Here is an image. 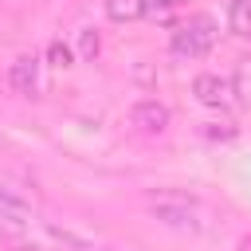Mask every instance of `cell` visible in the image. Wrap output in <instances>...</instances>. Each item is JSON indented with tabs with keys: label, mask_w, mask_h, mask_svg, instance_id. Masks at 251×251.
I'll use <instances>...</instances> for the list:
<instances>
[{
	"label": "cell",
	"mask_w": 251,
	"mask_h": 251,
	"mask_svg": "<svg viewBox=\"0 0 251 251\" xmlns=\"http://www.w3.org/2000/svg\"><path fill=\"white\" fill-rule=\"evenodd\" d=\"M227 27L235 35H251V0H227Z\"/></svg>",
	"instance_id": "obj_8"
},
{
	"label": "cell",
	"mask_w": 251,
	"mask_h": 251,
	"mask_svg": "<svg viewBox=\"0 0 251 251\" xmlns=\"http://www.w3.org/2000/svg\"><path fill=\"white\" fill-rule=\"evenodd\" d=\"M82 55H86V59L98 55V35H94V31H82Z\"/></svg>",
	"instance_id": "obj_10"
},
{
	"label": "cell",
	"mask_w": 251,
	"mask_h": 251,
	"mask_svg": "<svg viewBox=\"0 0 251 251\" xmlns=\"http://www.w3.org/2000/svg\"><path fill=\"white\" fill-rule=\"evenodd\" d=\"M216 43V24L208 20V16H192L188 24H180L176 31H173V55L176 59H200V55H208V47Z\"/></svg>",
	"instance_id": "obj_2"
},
{
	"label": "cell",
	"mask_w": 251,
	"mask_h": 251,
	"mask_svg": "<svg viewBox=\"0 0 251 251\" xmlns=\"http://www.w3.org/2000/svg\"><path fill=\"white\" fill-rule=\"evenodd\" d=\"M161 8H173V4H184V0H157Z\"/></svg>",
	"instance_id": "obj_11"
},
{
	"label": "cell",
	"mask_w": 251,
	"mask_h": 251,
	"mask_svg": "<svg viewBox=\"0 0 251 251\" xmlns=\"http://www.w3.org/2000/svg\"><path fill=\"white\" fill-rule=\"evenodd\" d=\"M12 86L20 90V94H35L39 90V59L35 55H20L16 63H12Z\"/></svg>",
	"instance_id": "obj_6"
},
{
	"label": "cell",
	"mask_w": 251,
	"mask_h": 251,
	"mask_svg": "<svg viewBox=\"0 0 251 251\" xmlns=\"http://www.w3.org/2000/svg\"><path fill=\"white\" fill-rule=\"evenodd\" d=\"M129 122H133L137 129H145V133H161V129L169 126V106L157 102V98H141V102L129 110Z\"/></svg>",
	"instance_id": "obj_5"
},
{
	"label": "cell",
	"mask_w": 251,
	"mask_h": 251,
	"mask_svg": "<svg viewBox=\"0 0 251 251\" xmlns=\"http://www.w3.org/2000/svg\"><path fill=\"white\" fill-rule=\"evenodd\" d=\"M0 220H8V224H27L31 220V200L8 176H0Z\"/></svg>",
	"instance_id": "obj_3"
},
{
	"label": "cell",
	"mask_w": 251,
	"mask_h": 251,
	"mask_svg": "<svg viewBox=\"0 0 251 251\" xmlns=\"http://www.w3.org/2000/svg\"><path fill=\"white\" fill-rule=\"evenodd\" d=\"M149 12V0H106V16L114 24H133Z\"/></svg>",
	"instance_id": "obj_7"
},
{
	"label": "cell",
	"mask_w": 251,
	"mask_h": 251,
	"mask_svg": "<svg viewBox=\"0 0 251 251\" xmlns=\"http://www.w3.org/2000/svg\"><path fill=\"white\" fill-rule=\"evenodd\" d=\"M149 212L161 224L180 227V231H200L204 227V208L192 196H184V192H161V196H153L149 200Z\"/></svg>",
	"instance_id": "obj_1"
},
{
	"label": "cell",
	"mask_w": 251,
	"mask_h": 251,
	"mask_svg": "<svg viewBox=\"0 0 251 251\" xmlns=\"http://www.w3.org/2000/svg\"><path fill=\"white\" fill-rule=\"evenodd\" d=\"M192 94H196L204 106H231V102H235L231 82L220 78V75H196V78H192Z\"/></svg>",
	"instance_id": "obj_4"
},
{
	"label": "cell",
	"mask_w": 251,
	"mask_h": 251,
	"mask_svg": "<svg viewBox=\"0 0 251 251\" xmlns=\"http://www.w3.org/2000/svg\"><path fill=\"white\" fill-rule=\"evenodd\" d=\"M51 63H55V67H71V51H67L59 39L51 43Z\"/></svg>",
	"instance_id": "obj_9"
}]
</instances>
